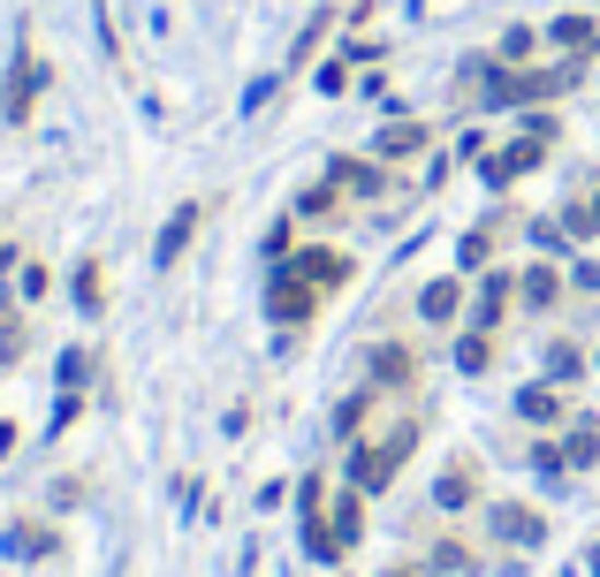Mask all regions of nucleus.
<instances>
[{
  "mask_svg": "<svg viewBox=\"0 0 600 577\" xmlns=\"http://www.w3.org/2000/svg\"><path fill=\"white\" fill-rule=\"evenodd\" d=\"M548 46H563V54H578V61H586V54L600 46V23H593V15H555V23H548Z\"/></svg>",
  "mask_w": 600,
  "mask_h": 577,
  "instance_id": "0eeeda50",
  "label": "nucleus"
},
{
  "mask_svg": "<svg viewBox=\"0 0 600 577\" xmlns=\"http://www.w3.org/2000/svg\"><path fill=\"white\" fill-rule=\"evenodd\" d=\"M380 160H411V152H426V122H388L380 138H373Z\"/></svg>",
  "mask_w": 600,
  "mask_h": 577,
  "instance_id": "9d476101",
  "label": "nucleus"
},
{
  "mask_svg": "<svg viewBox=\"0 0 600 577\" xmlns=\"http://www.w3.org/2000/svg\"><path fill=\"white\" fill-rule=\"evenodd\" d=\"M456 304H463V288H456V282H434L426 296H419V311H426L434 327H442V319H456Z\"/></svg>",
  "mask_w": 600,
  "mask_h": 577,
  "instance_id": "2eb2a0df",
  "label": "nucleus"
},
{
  "mask_svg": "<svg viewBox=\"0 0 600 577\" xmlns=\"http://www.w3.org/2000/svg\"><path fill=\"white\" fill-rule=\"evenodd\" d=\"M334 182H350V190H380V167H357V160H334Z\"/></svg>",
  "mask_w": 600,
  "mask_h": 577,
  "instance_id": "4be33fe9",
  "label": "nucleus"
},
{
  "mask_svg": "<svg viewBox=\"0 0 600 577\" xmlns=\"http://www.w3.org/2000/svg\"><path fill=\"white\" fill-rule=\"evenodd\" d=\"M77 304H84V311H99V304H107V282H99V259H84V267H77Z\"/></svg>",
  "mask_w": 600,
  "mask_h": 577,
  "instance_id": "6ab92c4d",
  "label": "nucleus"
},
{
  "mask_svg": "<svg viewBox=\"0 0 600 577\" xmlns=\"http://www.w3.org/2000/svg\"><path fill=\"white\" fill-rule=\"evenodd\" d=\"M327 205H334V182H319V190H304V198H297V213H304V221H319Z\"/></svg>",
  "mask_w": 600,
  "mask_h": 577,
  "instance_id": "393cba45",
  "label": "nucleus"
},
{
  "mask_svg": "<svg viewBox=\"0 0 600 577\" xmlns=\"http://www.w3.org/2000/svg\"><path fill=\"white\" fill-rule=\"evenodd\" d=\"M593 577H600V547H593Z\"/></svg>",
  "mask_w": 600,
  "mask_h": 577,
  "instance_id": "2f4dec72",
  "label": "nucleus"
},
{
  "mask_svg": "<svg viewBox=\"0 0 600 577\" xmlns=\"http://www.w3.org/2000/svg\"><path fill=\"white\" fill-rule=\"evenodd\" d=\"M190 236H198V205H175V213H167V228H160V244H152V267H160V274H175V259L190 251Z\"/></svg>",
  "mask_w": 600,
  "mask_h": 577,
  "instance_id": "39448f33",
  "label": "nucleus"
},
{
  "mask_svg": "<svg viewBox=\"0 0 600 577\" xmlns=\"http://www.w3.org/2000/svg\"><path fill=\"white\" fill-rule=\"evenodd\" d=\"M563 456H570V463H600V426H593V419H578V426H570Z\"/></svg>",
  "mask_w": 600,
  "mask_h": 577,
  "instance_id": "dca6fc26",
  "label": "nucleus"
},
{
  "mask_svg": "<svg viewBox=\"0 0 600 577\" xmlns=\"http://www.w3.org/2000/svg\"><path fill=\"white\" fill-rule=\"evenodd\" d=\"M342 84H350V69H342V61H327V69H319V92H327V99H342Z\"/></svg>",
  "mask_w": 600,
  "mask_h": 577,
  "instance_id": "c85d7f7f",
  "label": "nucleus"
},
{
  "mask_svg": "<svg viewBox=\"0 0 600 577\" xmlns=\"http://www.w3.org/2000/svg\"><path fill=\"white\" fill-rule=\"evenodd\" d=\"M434 502H442V509H463V502H471V471H442Z\"/></svg>",
  "mask_w": 600,
  "mask_h": 577,
  "instance_id": "aec40b11",
  "label": "nucleus"
},
{
  "mask_svg": "<svg viewBox=\"0 0 600 577\" xmlns=\"http://www.w3.org/2000/svg\"><path fill=\"white\" fill-rule=\"evenodd\" d=\"M0 456H15V426L8 419H0Z\"/></svg>",
  "mask_w": 600,
  "mask_h": 577,
  "instance_id": "7c9ffc66",
  "label": "nucleus"
},
{
  "mask_svg": "<svg viewBox=\"0 0 600 577\" xmlns=\"http://www.w3.org/2000/svg\"><path fill=\"white\" fill-rule=\"evenodd\" d=\"M365 380H373V388H403V380H411V350L380 342V350L365 357Z\"/></svg>",
  "mask_w": 600,
  "mask_h": 577,
  "instance_id": "1a4fd4ad",
  "label": "nucleus"
},
{
  "mask_svg": "<svg viewBox=\"0 0 600 577\" xmlns=\"http://www.w3.org/2000/svg\"><path fill=\"white\" fill-rule=\"evenodd\" d=\"M570 373H578V350H548V380H555V388H563V380H570Z\"/></svg>",
  "mask_w": 600,
  "mask_h": 577,
  "instance_id": "a878e982",
  "label": "nucleus"
},
{
  "mask_svg": "<svg viewBox=\"0 0 600 577\" xmlns=\"http://www.w3.org/2000/svg\"><path fill=\"white\" fill-rule=\"evenodd\" d=\"M525 296H532V304H555V267H532V274H525Z\"/></svg>",
  "mask_w": 600,
  "mask_h": 577,
  "instance_id": "5701e85b",
  "label": "nucleus"
},
{
  "mask_svg": "<svg viewBox=\"0 0 600 577\" xmlns=\"http://www.w3.org/2000/svg\"><path fill=\"white\" fill-rule=\"evenodd\" d=\"M502 304H509V282H502V274H486V288H479V319H471V327H486V334H494Z\"/></svg>",
  "mask_w": 600,
  "mask_h": 577,
  "instance_id": "f3484780",
  "label": "nucleus"
},
{
  "mask_svg": "<svg viewBox=\"0 0 600 577\" xmlns=\"http://www.w3.org/2000/svg\"><path fill=\"white\" fill-rule=\"evenodd\" d=\"M282 274H297L311 288H334V282H350V259L342 251H297V259H282Z\"/></svg>",
  "mask_w": 600,
  "mask_h": 577,
  "instance_id": "423d86ee",
  "label": "nucleus"
},
{
  "mask_svg": "<svg viewBox=\"0 0 600 577\" xmlns=\"http://www.w3.org/2000/svg\"><path fill=\"white\" fill-rule=\"evenodd\" d=\"M411 440H419V426H411V419H403V426L388 433L380 448H365V440H357V448H350V486H357V494H380V486H388V479L403 471Z\"/></svg>",
  "mask_w": 600,
  "mask_h": 577,
  "instance_id": "f257e3e1",
  "label": "nucleus"
},
{
  "mask_svg": "<svg viewBox=\"0 0 600 577\" xmlns=\"http://www.w3.org/2000/svg\"><path fill=\"white\" fill-rule=\"evenodd\" d=\"M532 46H540V31H532V23L502 31V61H532Z\"/></svg>",
  "mask_w": 600,
  "mask_h": 577,
  "instance_id": "412c9836",
  "label": "nucleus"
},
{
  "mask_svg": "<svg viewBox=\"0 0 600 577\" xmlns=\"http://www.w3.org/2000/svg\"><path fill=\"white\" fill-rule=\"evenodd\" d=\"M396 577H419V570H396Z\"/></svg>",
  "mask_w": 600,
  "mask_h": 577,
  "instance_id": "473e14b6",
  "label": "nucleus"
},
{
  "mask_svg": "<svg viewBox=\"0 0 600 577\" xmlns=\"http://www.w3.org/2000/svg\"><path fill=\"white\" fill-rule=\"evenodd\" d=\"M304 555H311V563H342V540H334V525L304 517Z\"/></svg>",
  "mask_w": 600,
  "mask_h": 577,
  "instance_id": "4468645a",
  "label": "nucleus"
},
{
  "mask_svg": "<svg viewBox=\"0 0 600 577\" xmlns=\"http://www.w3.org/2000/svg\"><path fill=\"white\" fill-rule=\"evenodd\" d=\"M38 92H46V61H38L31 46H15V69H8V99H0V115H8V122H31Z\"/></svg>",
  "mask_w": 600,
  "mask_h": 577,
  "instance_id": "f03ea898",
  "label": "nucleus"
},
{
  "mask_svg": "<svg viewBox=\"0 0 600 577\" xmlns=\"http://www.w3.org/2000/svg\"><path fill=\"white\" fill-rule=\"evenodd\" d=\"M15 288H23V296H46V288H54V274H46V267H23V274H15Z\"/></svg>",
  "mask_w": 600,
  "mask_h": 577,
  "instance_id": "cd10ccee",
  "label": "nucleus"
},
{
  "mask_svg": "<svg viewBox=\"0 0 600 577\" xmlns=\"http://www.w3.org/2000/svg\"><path fill=\"white\" fill-rule=\"evenodd\" d=\"M373 403H380V396H373V380H365V388H357V396H350V403L334 411V433H357L365 419H373Z\"/></svg>",
  "mask_w": 600,
  "mask_h": 577,
  "instance_id": "a211bd4d",
  "label": "nucleus"
},
{
  "mask_svg": "<svg viewBox=\"0 0 600 577\" xmlns=\"http://www.w3.org/2000/svg\"><path fill=\"white\" fill-rule=\"evenodd\" d=\"M548 160V138H517V144H502L494 160H479V175H486V190H502V182H517L525 167H540Z\"/></svg>",
  "mask_w": 600,
  "mask_h": 577,
  "instance_id": "20e7f679",
  "label": "nucleus"
},
{
  "mask_svg": "<svg viewBox=\"0 0 600 577\" xmlns=\"http://www.w3.org/2000/svg\"><path fill=\"white\" fill-rule=\"evenodd\" d=\"M84 373H92V357H84V350H69V357H61V388H84Z\"/></svg>",
  "mask_w": 600,
  "mask_h": 577,
  "instance_id": "bb28decb",
  "label": "nucleus"
},
{
  "mask_svg": "<svg viewBox=\"0 0 600 577\" xmlns=\"http://www.w3.org/2000/svg\"><path fill=\"white\" fill-rule=\"evenodd\" d=\"M357 532H365V494H357V486H350V494H342V502H334V540H342V547H350V540H357Z\"/></svg>",
  "mask_w": 600,
  "mask_h": 577,
  "instance_id": "ddd939ff",
  "label": "nucleus"
},
{
  "mask_svg": "<svg viewBox=\"0 0 600 577\" xmlns=\"http://www.w3.org/2000/svg\"><path fill=\"white\" fill-rule=\"evenodd\" d=\"M525 138H548V144H555V115H540V107H525Z\"/></svg>",
  "mask_w": 600,
  "mask_h": 577,
  "instance_id": "c756f323",
  "label": "nucleus"
},
{
  "mask_svg": "<svg viewBox=\"0 0 600 577\" xmlns=\"http://www.w3.org/2000/svg\"><path fill=\"white\" fill-rule=\"evenodd\" d=\"M486 365H494V342H486V327H471L456 342V373H486Z\"/></svg>",
  "mask_w": 600,
  "mask_h": 577,
  "instance_id": "f8f14e48",
  "label": "nucleus"
},
{
  "mask_svg": "<svg viewBox=\"0 0 600 577\" xmlns=\"http://www.w3.org/2000/svg\"><path fill=\"white\" fill-rule=\"evenodd\" d=\"M517 419H532V426H563V388H555V380H532V388L517 396Z\"/></svg>",
  "mask_w": 600,
  "mask_h": 577,
  "instance_id": "6e6552de",
  "label": "nucleus"
},
{
  "mask_svg": "<svg viewBox=\"0 0 600 577\" xmlns=\"http://www.w3.org/2000/svg\"><path fill=\"white\" fill-rule=\"evenodd\" d=\"M486 525H494L502 540H517V547H532V540H540V525H532V509H486Z\"/></svg>",
  "mask_w": 600,
  "mask_h": 577,
  "instance_id": "9b49d317",
  "label": "nucleus"
},
{
  "mask_svg": "<svg viewBox=\"0 0 600 577\" xmlns=\"http://www.w3.org/2000/svg\"><path fill=\"white\" fill-rule=\"evenodd\" d=\"M311 304H319V288L274 267V288H267V319H274V327H304V319H311Z\"/></svg>",
  "mask_w": 600,
  "mask_h": 577,
  "instance_id": "7ed1b4c3",
  "label": "nucleus"
},
{
  "mask_svg": "<svg viewBox=\"0 0 600 577\" xmlns=\"http://www.w3.org/2000/svg\"><path fill=\"white\" fill-rule=\"evenodd\" d=\"M479 259H486V228H471V236H463V244H456V267H463V274H471V267H479Z\"/></svg>",
  "mask_w": 600,
  "mask_h": 577,
  "instance_id": "b1692460",
  "label": "nucleus"
}]
</instances>
